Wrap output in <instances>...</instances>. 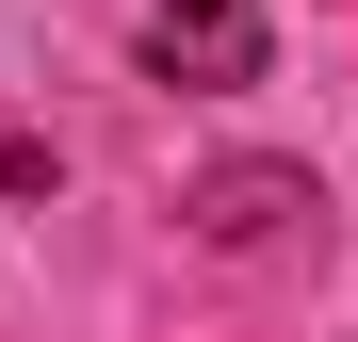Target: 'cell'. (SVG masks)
Returning <instances> with one entry per match:
<instances>
[{"instance_id": "7a4b0ae2", "label": "cell", "mask_w": 358, "mask_h": 342, "mask_svg": "<svg viewBox=\"0 0 358 342\" xmlns=\"http://www.w3.org/2000/svg\"><path fill=\"white\" fill-rule=\"evenodd\" d=\"M293 212H310L293 163H228V180H196V228H212V245H261V228H293Z\"/></svg>"}, {"instance_id": "6da1fadb", "label": "cell", "mask_w": 358, "mask_h": 342, "mask_svg": "<svg viewBox=\"0 0 358 342\" xmlns=\"http://www.w3.org/2000/svg\"><path fill=\"white\" fill-rule=\"evenodd\" d=\"M277 66V17L261 0H147V82H179V98H245Z\"/></svg>"}]
</instances>
